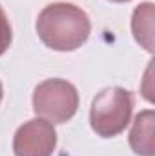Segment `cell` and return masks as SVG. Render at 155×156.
I'll return each mask as SVG.
<instances>
[{"instance_id": "4", "label": "cell", "mask_w": 155, "mask_h": 156, "mask_svg": "<svg viewBox=\"0 0 155 156\" xmlns=\"http://www.w3.org/2000/svg\"><path fill=\"white\" fill-rule=\"evenodd\" d=\"M57 147V133L51 122L33 118L20 125L13 138L15 156H51Z\"/></svg>"}, {"instance_id": "2", "label": "cell", "mask_w": 155, "mask_h": 156, "mask_svg": "<svg viewBox=\"0 0 155 156\" xmlns=\"http://www.w3.org/2000/svg\"><path fill=\"white\" fill-rule=\"evenodd\" d=\"M131 113L133 94L124 87H108L93 98L89 123L99 136L113 138L128 127Z\"/></svg>"}, {"instance_id": "6", "label": "cell", "mask_w": 155, "mask_h": 156, "mask_svg": "<svg viewBox=\"0 0 155 156\" xmlns=\"http://www.w3.org/2000/svg\"><path fill=\"white\" fill-rule=\"evenodd\" d=\"M131 31L135 40L148 53L153 51V4L152 2H142L133 11Z\"/></svg>"}, {"instance_id": "1", "label": "cell", "mask_w": 155, "mask_h": 156, "mask_svg": "<svg viewBox=\"0 0 155 156\" xmlns=\"http://www.w3.org/2000/svg\"><path fill=\"white\" fill-rule=\"evenodd\" d=\"M39 38L53 51H75L91 33V22L86 11L75 4L55 2L46 5L37 18Z\"/></svg>"}, {"instance_id": "8", "label": "cell", "mask_w": 155, "mask_h": 156, "mask_svg": "<svg viewBox=\"0 0 155 156\" xmlns=\"http://www.w3.org/2000/svg\"><path fill=\"white\" fill-rule=\"evenodd\" d=\"M2 96H4V89H2V83H0V102H2Z\"/></svg>"}, {"instance_id": "9", "label": "cell", "mask_w": 155, "mask_h": 156, "mask_svg": "<svg viewBox=\"0 0 155 156\" xmlns=\"http://www.w3.org/2000/svg\"><path fill=\"white\" fill-rule=\"evenodd\" d=\"M110 2H128V0H110Z\"/></svg>"}, {"instance_id": "3", "label": "cell", "mask_w": 155, "mask_h": 156, "mask_svg": "<svg viewBox=\"0 0 155 156\" xmlns=\"http://www.w3.org/2000/svg\"><path fill=\"white\" fill-rule=\"evenodd\" d=\"M78 109V93L75 85L62 78L40 82L33 91V111L53 123H66Z\"/></svg>"}, {"instance_id": "5", "label": "cell", "mask_w": 155, "mask_h": 156, "mask_svg": "<svg viewBox=\"0 0 155 156\" xmlns=\"http://www.w3.org/2000/svg\"><path fill=\"white\" fill-rule=\"evenodd\" d=\"M155 113L146 109L139 113L133 120V127L130 131V145L133 153L139 156H153L155 154Z\"/></svg>"}, {"instance_id": "7", "label": "cell", "mask_w": 155, "mask_h": 156, "mask_svg": "<svg viewBox=\"0 0 155 156\" xmlns=\"http://www.w3.org/2000/svg\"><path fill=\"white\" fill-rule=\"evenodd\" d=\"M11 40H13L11 24H9V20H7L6 11H4V9H2V5H0V56L9 49Z\"/></svg>"}]
</instances>
